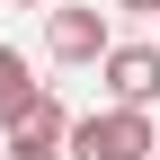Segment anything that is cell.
<instances>
[{
	"label": "cell",
	"instance_id": "3",
	"mask_svg": "<svg viewBox=\"0 0 160 160\" xmlns=\"http://www.w3.org/2000/svg\"><path fill=\"white\" fill-rule=\"evenodd\" d=\"M98 71H107L116 107H151V98H160V45H107Z\"/></svg>",
	"mask_w": 160,
	"mask_h": 160
},
{
	"label": "cell",
	"instance_id": "4",
	"mask_svg": "<svg viewBox=\"0 0 160 160\" xmlns=\"http://www.w3.org/2000/svg\"><path fill=\"white\" fill-rule=\"evenodd\" d=\"M107 45H116V36H107L98 9H53L45 18V53H53V62H98Z\"/></svg>",
	"mask_w": 160,
	"mask_h": 160
},
{
	"label": "cell",
	"instance_id": "6",
	"mask_svg": "<svg viewBox=\"0 0 160 160\" xmlns=\"http://www.w3.org/2000/svg\"><path fill=\"white\" fill-rule=\"evenodd\" d=\"M116 9H133V18H151V9H160V0H116Z\"/></svg>",
	"mask_w": 160,
	"mask_h": 160
},
{
	"label": "cell",
	"instance_id": "2",
	"mask_svg": "<svg viewBox=\"0 0 160 160\" xmlns=\"http://www.w3.org/2000/svg\"><path fill=\"white\" fill-rule=\"evenodd\" d=\"M62 133H71L62 98H53V89H36L27 107L9 116V160H62Z\"/></svg>",
	"mask_w": 160,
	"mask_h": 160
},
{
	"label": "cell",
	"instance_id": "1",
	"mask_svg": "<svg viewBox=\"0 0 160 160\" xmlns=\"http://www.w3.org/2000/svg\"><path fill=\"white\" fill-rule=\"evenodd\" d=\"M160 133H151V107H107V116H71L62 133V160H151Z\"/></svg>",
	"mask_w": 160,
	"mask_h": 160
},
{
	"label": "cell",
	"instance_id": "5",
	"mask_svg": "<svg viewBox=\"0 0 160 160\" xmlns=\"http://www.w3.org/2000/svg\"><path fill=\"white\" fill-rule=\"evenodd\" d=\"M27 98H36V80H27V53H18V45H0V125H9Z\"/></svg>",
	"mask_w": 160,
	"mask_h": 160
},
{
	"label": "cell",
	"instance_id": "8",
	"mask_svg": "<svg viewBox=\"0 0 160 160\" xmlns=\"http://www.w3.org/2000/svg\"><path fill=\"white\" fill-rule=\"evenodd\" d=\"M151 160H160V151H151Z\"/></svg>",
	"mask_w": 160,
	"mask_h": 160
},
{
	"label": "cell",
	"instance_id": "7",
	"mask_svg": "<svg viewBox=\"0 0 160 160\" xmlns=\"http://www.w3.org/2000/svg\"><path fill=\"white\" fill-rule=\"evenodd\" d=\"M18 9H53V0H18Z\"/></svg>",
	"mask_w": 160,
	"mask_h": 160
}]
</instances>
